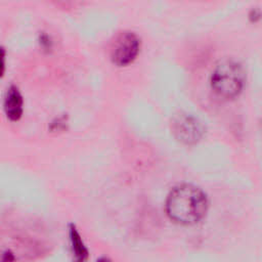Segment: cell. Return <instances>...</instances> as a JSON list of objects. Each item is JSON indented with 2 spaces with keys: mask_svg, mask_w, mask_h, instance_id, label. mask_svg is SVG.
Returning <instances> with one entry per match:
<instances>
[{
  "mask_svg": "<svg viewBox=\"0 0 262 262\" xmlns=\"http://www.w3.org/2000/svg\"><path fill=\"white\" fill-rule=\"evenodd\" d=\"M209 207L205 191L188 183L174 186L167 195L165 209L168 217L181 225H192L200 222L207 214Z\"/></svg>",
  "mask_w": 262,
  "mask_h": 262,
  "instance_id": "cell-1",
  "label": "cell"
},
{
  "mask_svg": "<svg viewBox=\"0 0 262 262\" xmlns=\"http://www.w3.org/2000/svg\"><path fill=\"white\" fill-rule=\"evenodd\" d=\"M141 50V38L133 31L120 32L112 41L110 59L118 68L128 67L138 57Z\"/></svg>",
  "mask_w": 262,
  "mask_h": 262,
  "instance_id": "cell-3",
  "label": "cell"
},
{
  "mask_svg": "<svg viewBox=\"0 0 262 262\" xmlns=\"http://www.w3.org/2000/svg\"><path fill=\"white\" fill-rule=\"evenodd\" d=\"M6 61H7V53L3 46H0V79L4 77L6 72Z\"/></svg>",
  "mask_w": 262,
  "mask_h": 262,
  "instance_id": "cell-9",
  "label": "cell"
},
{
  "mask_svg": "<svg viewBox=\"0 0 262 262\" xmlns=\"http://www.w3.org/2000/svg\"><path fill=\"white\" fill-rule=\"evenodd\" d=\"M58 1H70V0H58Z\"/></svg>",
  "mask_w": 262,
  "mask_h": 262,
  "instance_id": "cell-10",
  "label": "cell"
},
{
  "mask_svg": "<svg viewBox=\"0 0 262 262\" xmlns=\"http://www.w3.org/2000/svg\"><path fill=\"white\" fill-rule=\"evenodd\" d=\"M3 111L6 118L11 122H17L24 114V97L19 88L11 84L3 97Z\"/></svg>",
  "mask_w": 262,
  "mask_h": 262,
  "instance_id": "cell-5",
  "label": "cell"
},
{
  "mask_svg": "<svg viewBox=\"0 0 262 262\" xmlns=\"http://www.w3.org/2000/svg\"><path fill=\"white\" fill-rule=\"evenodd\" d=\"M248 19L252 24H258L261 20V9L258 6L251 8L248 12Z\"/></svg>",
  "mask_w": 262,
  "mask_h": 262,
  "instance_id": "cell-8",
  "label": "cell"
},
{
  "mask_svg": "<svg viewBox=\"0 0 262 262\" xmlns=\"http://www.w3.org/2000/svg\"><path fill=\"white\" fill-rule=\"evenodd\" d=\"M170 129L173 137L184 145L199 143L206 133L204 124L196 117L185 112H179L173 116Z\"/></svg>",
  "mask_w": 262,
  "mask_h": 262,
  "instance_id": "cell-4",
  "label": "cell"
},
{
  "mask_svg": "<svg viewBox=\"0 0 262 262\" xmlns=\"http://www.w3.org/2000/svg\"><path fill=\"white\" fill-rule=\"evenodd\" d=\"M247 81L245 68L234 59H223L212 70L209 84L216 96L231 100L241 95Z\"/></svg>",
  "mask_w": 262,
  "mask_h": 262,
  "instance_id": "cell-2",
  "label": "cell"
},
{
  "mask_svg": "<svg viewBox=\"0 0 262 262\" xmlns=\"http://www.w3.org/2000/svg\"><path fill=\"white\" fill-rule=\"evenodd\" d=\"M69 237L71 243L72 252L78 261H84L88 258V250L74 224L69 227Z\"/></svg>",
  "mask_w": 262,
  "mask_h": 262,
  "instance_id": "cell-6",
  "label": "cell"
},
{
  "mask_svg": "<svg viewBox=\"0 0 262 262\" xmlns=\"http://www.w3.org/2000/svg\"><path fill=\"white\" fill-rule=\"evenodd\" d=\"M38 44H39L40 49L45 53H49L50 51H52L53 46H54V42H53L52 37L46 32H41L39 34Z\"/></svg>",
  "mask_w": 262,
  "mask_h": 262,
  "instance_id": "cell-7",
  "label": "cell"
}]
</instances>
